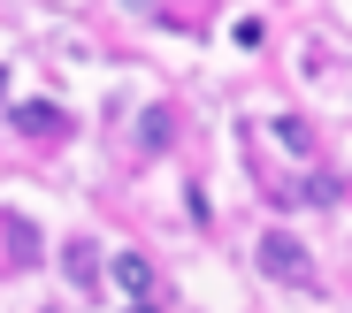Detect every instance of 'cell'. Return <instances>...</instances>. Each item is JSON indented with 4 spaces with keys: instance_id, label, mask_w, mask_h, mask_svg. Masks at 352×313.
<instances>
[{
    "instance_id": "cell-9",
    "label": "cell",
    "mask_w": 352,
    "mask_h": 313,
    "mask_svg": "<svg viewBox=\"0 0 352 313\" xmlns=\"http://www.w3.org/2000/svg\"><path fill=\"white\" fill-rule=\"evenodd\" d=\"M131 313H161V305H131Z\"/></svg>"
},
{
    "instance_id": "cell-7",
    "label": "cell",
    "mask_w": 352,
    "mask_h": 313,
    "mask_svg": "<svg viewBox=\"0 0 352 313\" xmlns=\"http://www.w3.org/2000/svg\"><path fill=\"white\" fill-rule=\"evenodd\" d=\"M261 38H268V23H261V16H238V23H230V46H245V54H253Z\"/></svg>"
},
{
    "instance_id": "cell-2",
    "label": "cell",
    "mask_w": 352,
    "mask_h": 313,
    "mask_svg": "<svg viewBox=\"0 0 352 313\" xmlns=\"http://www.w3.org/2000/svg\"><path fill=\"white\" fill-rule=\"evenodd\" d=\"M107 283L123 290V305H161V275H153L146 253H115L107 260Z\"/></svg>"
},
{
    "instance_id": "cell-3",
    "label": "cell",
    "mask_w": 352,
    "mask_h": 313,
    "mask_svg": "<svg viewBox=\"0 0 352 313\" xmlns=\"http://www.w3.org/2000/svg\"><path fill=\"white\" fill-rule=\"evenodd\" d=\"M8 122H16L23 138H62V130H69V115H62V107H46V100H23V107H8Z\"/></svg>"
},
{
    "instance_id": "cell-1",
    "label": "cell",
    "mask_w": 352,
    "mask_h": 313,
    "mask_svg": "<svg viewBox=\"0 0 352 313\" xmlns=\"http://www.w3.org/2000/svg\"><path fill=\"white\" fill-rule=\"evenodd\" d=\"M253 260H261V275H268V283H291V290H307V283H314V260H307V244L291 237V229H261Z\"/></svg>"
},
{
    "instance_id": "cell-8",
    "label": "cell",
    "mask_w": 352,
    "mask_h": 313,
    "mask_svg": "<svg viewBox=\"0 0 352 313\" xmlns=\"http://www.w3.org/2000/svg\"><path fill=\"white\" fill-rule=\"evenodd\" d=\"M0 115H8V77H0Z\"/></svg>"
},
{
    "instance_id": "cell-6",
    "label": "cell",
    "mask_w": 352,
    "mask_h": 313,
    "mask_svg": "<svg viewBox=\"0 0 352 313\" xmlns=\"http://www.w3.org/2000/svg\"><path fill=\"white\" fill-rule=\"evenodd\" d=\"M8 260H16V268H31V260H38V229H31L23 214H8Z\"/></svg>"
},
{
    "instance_id": "cell-10",
    "label": "cell",
    "mask_w": 352,
    "mask_h": 313,
    "mask_svg": "<svg viewBox=\"0 0 352 313\" xmlns=\"http://www.w3.org/2000/svg\"><path fill=\"white\" fill-rule=\"evenodd\" d=\"M46 313H62V305H46Z\"/></svg>"
},
{
    "instance_id": "cell-5",
    "label": "cell",
    "mask_w": 352,
    "mask_h": 313,
    "mask_svg": "<svg viewBox=\"0 0 352 313\" xmlns=\"http://www.w3.org/2000/svg\"><path fill=\"white\" fill-rule=\"evenodd\" d=\"M168 138H176L168 107H146V115H138V146H146V153H168Z\"/></svg>"
},
{
    "instance_id": "cell-4",
    "label": "cell",
    "mask_w": 352,
    "mask_h": 313,
    "mask_svg": "<svg viewBox=\"0 0 352 313\" xmlns=\"http://www.w3.org/2000/svg\"><path fill=\"white\" fill-rule=\"evenodd\" d=\"M62 268H69L77 290H100V244H92V237H69V244H62Z\"/></svg>"
}]
</instances>
